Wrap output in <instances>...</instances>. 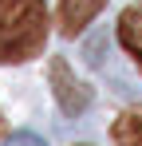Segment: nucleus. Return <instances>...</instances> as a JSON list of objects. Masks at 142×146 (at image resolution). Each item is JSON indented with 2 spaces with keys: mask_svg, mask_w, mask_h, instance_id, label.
I'll list each match as a JSON object with an SVG mask.
<instances>
[{
  "mask_svg": "<svg viewBox=\"0 0 142 146\" xmlns=\"http://www.w3.org/2000/svg\"><path fill=\"white\" fill-rule=\"evenodd\" d=\"M47 8L44 0H0V63H24L44 51Z\"/></svg>",
  "mask_w": 142,
  "mask_h": 146,
  "instance_id": "nucleus-1",
  "label": "nucleus"
},
{
  "mask_svg": "<svg viewBox=\"0 0 142 146\" xmlns=\"http://www.w3.org/2000/svg\"><path fill=\"white\" fill-rule=\"evenodd\" d=\"M47 75H51V91H55V103L63 107V115L75 119V115H83V111L91 107V87L75 79V71L67 67V59H63V55H55V59H51Z\"/></svg>",
  "mask_w": 142,
  "mask_h": 146,
  "instance_id": "nucleus-2",
  "label": "nucleus"
},
{
  "mask_svg": "<svg viewBox=\"0 0 142 146\" xmlns=\"http://www.w3.org/2000/svg\"><path fill=\"white\" fill-rule=\"evenodd\" d=\"M103 4H107V0H59V32H63L67 40L79 36V32L103 12Z\"/></svg>",
  "mask_w": 142,
  "mask_h": 146,
  "instance_id": "nucleus-3",
  "label": "nucleus"
},
{
  "mask_svg": "<svg viewBox=\"0 0 142 146\" xmlns=\"http://www.w3.org/2000/svg\"><path fill=\"white\" fill-rule=\"evenodd\" d=\"M118 40H122V48L134 55V63L142 67V4H130L118 16Z\"/></svg>",
  "mask_w": 142,
  "mask_h": 146,
  "instance_id": "nucleus-4",
  "label": "nucleus"
},
{
  "mask_svg": "<svg viewBox=\"0 0 142 146\" xmlns=\"http://www.w3.org/2000/svg\"><path fill=\"white\" fill-rule=\"evenodd\" d=\"M111 138H115V146H142V107L118 115L111 126Z\"/></svg>",
  "mask_w": 142,
  "mask_h": 146,
  "instance_id": "nucleus-5",
  "label": "nucleus"
},
{
  "mask_svg": "<svg viewBox=\"0 0 142 146\" xmlns=\"http://www.w3.org/2000/svg\"><path fill=\"white\" fill-rule=\"evenodd\" d=\"M4 146H47L40 134H32V130H16V134H8Z\"/></svg>",
  "mask_w": 142,
  "mask_h": 146,
  "instance_id": "nucleus-6",
  "label": "nucleus"
}]
</instances>
